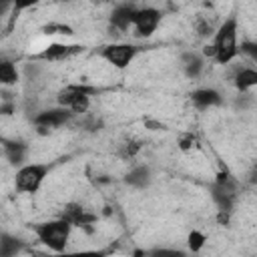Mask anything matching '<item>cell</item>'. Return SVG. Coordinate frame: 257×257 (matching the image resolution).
<instances>
[{
	"label": "cell",
	"instance_id": "cell-7",
	"mask_svg": "<svg viewBox=\"0 0 257 257\" xmlns=\"http://www.w3.org/2000/svg\"><path fill=\"white\" fill-rule=\"evenodd\" d=\"M72 116H74V114H72L68 108H64V106L58 104L56 108H48V110L38 112V114L34 116V124H36V128H38L40 135H46V133H50L52 128H58V126L66 124Z\"/></svg>",
	"mask_w": 257,
	"mask_h": 257
},
{
	"label": "cell",
	"instance_id": "cell-17",
	"mask_svg": "<svg viewBox=\"0 0 257 257\" xmlns=\"http://www.w3.org/2000/svg\"><path fill=\"white\" fill-rule=\"evenodd\" d=\"M18 82V68L14 62L10 60H2L0 58V84H6V86H12Z\"/></svg>",
	"mask_w": 257,
	"mask_h": 257
},
{
	"label": "cell",
	"instance_id": "cell-13",
	"mask_svg": "<svg viewBox=\"0 0 257 257\" xmlns=\"http://www.w3.org/2000/svg\"><path fill=\"white\" fill-rule=\"evenodd\" d=\"M233 82H235L239 92H247V90H251L257 84V70L251 68V66H243V68H239L235 72Z\"/></svg>",
	"mask_w": 257,
	"mask_h": 257
},
{
	"label": "cell",
	"instance_id": "cell-1",
	"mask_svg": "<svg viewBox=\"0 0 257 257\" xmlns=\"http://www.w3.org/2000/svg\"><path fill=\"white\" fill-rule=\"evenodd\" d=\"M237 34H239V26H237V18L231 16L227 18L215 32L213 38V58L219 64H229L237 54H239V42H237Z\"/></svg>",
	"mask_w": 257,
	"mask_h": 257
},
{
	"label": "cell",
	"instance_id": "cell-9",
	"mask_svg": "<svg viewBox=\"0 0 257 257\" xmlns=\"http://www.w3.org/2000/svg\"><path fill=\"white\" fill-rule=\"evenodd\" d=\"M60 219H64V221L70 223L72 227H86V225H92V223L96 221V217L90 215V213H86V211L82 209V205H78V203H68V205H64V209H62V213H60Z\"/></svg>",
	"mask_w": 257,
	"mask_h": 257
},
{
	"label": "cell",
	"instance_id": "cell-15",
	"mask_svg": "<svg viewBox=\"0 0 257 257\" xmlns=\"http://www.w3.org/2000/svg\"><path fill=\"white\" fill-rule=\"evenodd\" d=\"M4 143V155L12 165H22L26 159V145L18 141H2Z\"/></svg>",
	"mask_w": 257,
	"mask_h": 257
},
{
	"label": "cell",
	"instance_id": "cell-6",
	"mask_svg": "<svg viewBox=\"0 0 257 257\" xmlns=\"http://www.w3.org/2000/svg\"><path fill=\"white\" fill-rule=\"evenodd\" d=\"M161 10L153 8V6H147V8H139L135 10V16H133V28H135V34L141 36V38H149L161 24Z\"/></svg>",
	"mask_w": 257,
	"mask_h": 257
},
{
	"label": "cell",
	"instance_id": "cell-14",
	"mask_svg": "<svg viewBox=\"0 0 257 257\" xmlns=\"http://www.w3.org/2000/svg\"><path fill=\"white\" fill-rule=\"evenodd\" d=\"M205 68V60L197 52H185L183 54V70L189 78H199Z\"/></svg>",
	"mask_w": 257,
	"mask_h": 257
},
{
	"label": "cell",
	"instance_id": "cell-22",
	"mask_svg": "<svg viewBox=\"0 0 257 257\" xmlns=\"http://www.w3.org/2000/svg\"><path fill=\"white\" fill-rule=\"evenodd\" d=\"M38 2H40V0H14V6H12L14 16H16L18 12H22V10H26V8H30V6L38 4Z\"/></svg>",
	"mask_w": 257,
	"mask_h": 257
},
{
	"label": "cell",
	"instance_id": "cell-19",
	"mask_svg": "<svg viewBox=\"0 0 257 257\" xmlns=\"http://www.w3.org/2000/svg\"><path fill=\"white\" fill-rule=\"evenodd\" d=\"M139 151H141V143H139V141H126V143L120 145L118 155H120L122 159H131V157H135Z\"/></svg>",
	"mask_w": 257,
	"mask_h": 257
},
{
	"label": "cell",
	"instance_id": "cell-21",
	"mask_svg": "<svg viewBox=\"0 0 257 257\" xmlns=\"http://www.w3.org/2000/svg\"><path fill=\"white\" fill-rule=\"evenodd\" d=\"M241 54H247L251 60H257V44L255 42H241Z\"/></svg>",
	"mask_w": 257,
	"mask_h": 257
},
{
	"label": "cell",
	"instance_id": "cell-8",
	"mask_svg": "<svg viewBox=\"0 0 257 257\" xmlns=\"http://www.w3.org/2000/svg\"><path fill=\"white\" fill-rule=\"evenodd\" d=\"M84 50V46L80 44H64V42H52L48 46H44L36 58L38 60H66V58H72L76 54H80Z\"/></svg>",
	"mask_w": 257,
	"mask_h": 257
},
{
	"label": "cell",
	"instance_id": "cell-26",
	"mask_svg": "<svg viewBox=\"0 0 257 257\" xmlns=\"http://www.w3.org/2000/svg\"><path fill=\"white\" fill-rule=\"evenodd\" d=\"M145 124H147V126H151L153 131H161V128H165V126H163L161 122H155V120H149V118L145 120Z\"/></svg>",
	"mask_w": 257,
	"mask_h": 257
},
{
	"label": "cell",
	"instance_id": "cell-5",
	"mask_svg": "<svg viewBox=\"0 0 257 257\" xmlns=\"http://www.w3.org/2000/svg\"><path fill=\"white\" fill-rule=\"evenodd\" d=\"M137 54H139V46L124 44V42H112V44L102 46L100 50V56L114 68H126L135 60Z\"/></svg>",
	"mask_w": 257,
	"mask_h": 257
},
{
	"label": "cell",
	"instance_id": "cell-27",
	"mask_svg": "<svg viewBox=\"0 0 257 257\" xmlns=\"http://www.w3.org/2000/svg\"><path fill=\"white\" fill-rule=\"evenodd\" d=\"M0 112H2V114H10V112H12V104H6V106H2V108H0Z\"/></svg>",
	"mask_w": 257,
	"mask_h": 257
},
{
	"label": "cell",
	"instance_id": "cell-11",
	"mask_svg": "<svg viewBox=\"0 0 257 257\" xmlns=\"http://www.w3.org/2000/svg\"><path fill=\"white\" fill-rule=\"evenodd\" d=\"M191 100L197 108H211V106H219L223 102V96L215 88H197L191 94Z\"/></svg>",
	"mask_w": 257,
	"mask_h": 257
},
{
	"label": "cell",
	"instance_id": "cell-12",
	"mask_svg": "<svg viewBox=\"0 0 257 257\" xmlns=\"http://www.w3.org/2000/svg\"><path fill=\"white\" fill-rule=\"evenodd\" d=\"M124 183L131 185V187H135V189H145V187H149V185H151V169H149L147 165H137V167H133V169L126 173Z\"/></svg>",
	"mask_w": 257,
	"mask_h": 257
},
{
	"label": "cell",
	"instance_id": "cell-2",
	"mask_svg": "<svg viewBox=\"0 0 257 257\" xmlns=\"http://www.w3.org/2000/svg\"><path fill=\"white\" fill-rule=\"evenodd\" d=\"M70 231H72V225L66 223L64 219H52V221H46V223H38L34 225V233L38 237V241L42 245H46L50 251H64L68 239H70Z\"/></svg>",
	"mask_w": 257,
	"mask_h": 257
},
{
	"label": "cell",
	"instance_id": "cell-4",
	"mask_svg": "<svg viewBox=\"0 0 257 257\" xmlns=\"http://www.w3.org/2000/svg\"><path fill=\"white\" fill-rule=\"evenodd\" d=\"M48 177V167L42 165V163H28V165H22L18 171H16V177H14V185L20 193H36L44 179Z\"/></svg>",
	"mask_w": 257,
	"mask_h": 257
},
{
	"label": "cell",
	"instance_id": "cell-25",
	"mask_svg": "<svg viewBox=\"0 0 257 257\" xmlns=\"http://www.w3.org/2000/svg\"><path fill=\"white\" fill-rule=\"evenodd\" d=\"M14 6V0H0V24H2V18L12 10Z\"/></svg>",
	"mask_w": 257,
	"mask_h": 257
},
{
	"label": "cell",
	"instance_id": "cell-3",
	"mask_svg": "<svg viewBox=\"0 0 257 257\" xmlns=\"http://www.w3.org/2000/svg\"><path fill=\"white\" fill-rule=\"evenodd\" d=\"M96 92L94 86H86V84H70L66 88H62L56 96L58 104L68 108L72 114H82L88 110L90 106V96Z\"/></svg>",
	"mask_w": 257,
	"mask_h": 257
},
{
	"label": "cell",
	"instance_id": "cell-10",
	"mask_svg": "<svg viewBox=\"0 0 257 257\" xmlns=\"http://www.w3.org/2000/svg\"><path fill=\"white\" fill-rule=\"evenodd\" d=\"M135 10L133 6L128 4H120L116 6L112 12H110V28L118 30V32H124L133 26V16H135Z\"/></svg>",
	"mask_w": 257,
	"mask_h": 257
},
{
	"label": "cell",
	"instance_id": "cell-18",
	"mask_svg": "<svg viewBox=\"0 0 257 257\" xmlns=\"http://www.w3.org/2000/svg\"><path fill=\"white\" fill-rule=\"evenodd\" d=\"M42 32L48 36V34H60V36H72L74 32H72V28L70 26H66V24H60V22H50V24H46L44 28H42Z\"/></svg>",
	"mask_w": 257,
	"mask_h": 257
},
{
	"label": "cell",
	"instance_id": "cell-20",
	"mask_svg": "<svg viewBox=\"0 0 257 257\" xmlns=\"http://www.w3.org/2000/svg\"><path fill=\"white\" fill-rule=\"evenodd\" d=\"M203 245H205V235L199 233V231H191L189 233V247H191V251H199Z\"/></svg>",
	"mask_w": 257,
	"mask_h": 257
},
{
	"label": "cell",
	"instance_id": "cell-23",
	"mask_svg": "<svg viewBox=\"0 0 257 257\" xmlns=\"http://www.w3.org/2000/svg\"><path fill=\"white\" fill-rule=\"evenodd\" d=\"M197 30L201 36H211L213 34V24L209 20H199L197 22Z\"/></svg>",
	"mask_w": 257,
	"mask_h": 257
},
{
	"label": "cell",
	"instance_id": "cell-24",
	"mask_svg": "<svg viewBox=\"0 0 257 257\" xmlns=\"http://www.w3.org/2000/svg\"><path fill=\"white\" fill-rule=\"evenodd\" d=\"M179 147H181L183 151L193 149V147H195V135H183L181 141H179Z\"/></svg>",
	"mask_w": 257,
	"mask_h": 257
},
{
	"label": "cell",
	"instance_id": "cell-16",
	"mask_svg": "<svg viewBox=\"0 0 257 257\" xmlns=\"http://www.w3.org/2000/svg\"><path fill=\"white\" fill-rule=\"evenodd\" d=\"M22 251V241L14 235H8V233H0V255L4 257H10V255H16Z\"/></svg>",
	"mask_w": 257,
	"mask_h": 257
}]
</instances>
